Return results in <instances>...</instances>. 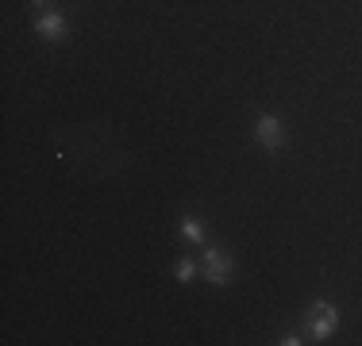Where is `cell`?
Masks as SVG:
<instances>
[{
	"instance_id": "cell-3",
	"label": "cell",
	"mask_w": 362,
	"mask_h": 346,
	"mask_svg": "<svg viewBox=\"0 0 362 346\" xmlns=\"http://www.w3.org/2000/svg\"><path fill=\"white\" fill-rule=\"evenodd\" d=\"M255 135H258V143H262V150H270V154H278L281 146H286V131H281V119H278V116H270V112H262V116L255 119Z\"/></svg>"
},
{
	"instance_id": "cell-7",
	"label": "cell",
	"mask_w": 362,
	"mask_h": 346,
	"mask_svg": "<svg viewBox=\"0 0 362 346\" xmlns=\"http://www.w3.org/2000/svg\"><path fill=\"white\" fill-rule=\"evenodd\" d=\"M31 4H35V8H47V4H50V0H31Z\"/></svg>"
},
{
	"instance_id": "cell-1",
	"label": "cell",
	"mask_w": 362,
	"mask_h": 346,
	"mask_svg": "<svg viewBox=\"0 0 362 346\" xmlns=\"http://www.w3.org/2000/svg\"><path fill=\"white\" fill-rule=\"evenodd\" d=\"M305 327L308 335H313V342H324V339H332L335 335V327H339V308L332 304V300H313V308H308V316H305Z\"/></svg>"
},
{
	"instance_id": "cell-6",
	"label": "cell",
	"mask_w": 362,
	"mask_h": 346,
	"mask_svg": "<svg viewBox=\"0 0 362 346\" xmlns=\"http://www.w3.org/2000/svg\"><path fill=\"white\" fill-rule=\"evenodd\" d=\"M174 277H177V285H189L197 277V262H193V258H177V262H174Z\"/></svg>"
},
{
	"instance_id": "cell-5",
	"label": "cell",
	"mask_w": 362,
	"mask_h": 346,
	"mask_svg": "<svg viewBox=\"0 0 362 346\" xmlns=\"http://www.w3.org/2000/svg\"><path fill=\"white\" fill-rule=\"evenodd\" d=\"M181 235L193 242V246H204V242H209V235H204V227H201L197 215H181Z\"/></svg>"
},
{
	"instance_id": "cell-2",
	"label": "cell",
	"mask_w": 362,
	"mask_h": 346,
	"mask_svg": "<svg viewBox=\"0 0 362 346\" xmlns=\"http://www.w3.org/2000/svg\"><path fill=\"white\" fill-rule=\"evenodd\" d=\"M201 270H204V281H209V285H216V289H223V285L231 281V273H235V262H231V254H228V250L209 246V250H204Z\"/></svg>"
},
{
	"instance_id": "cell-4",
	"label": "cell",
	"mask_w": 362,
	"mask_h": 346,
	"mask_svg": "<svg viewBox=\"0 0 362 346\" xmlns=\"http://www.w3.org/2000/svg\"><path fill=\"white\" fill-rule=\"evenodd\" d=\"M35 31H39V39H42V42H66V39H70V23H66V16H62V12H47V16H39Z\"/></svg>"
}]
</instances>
